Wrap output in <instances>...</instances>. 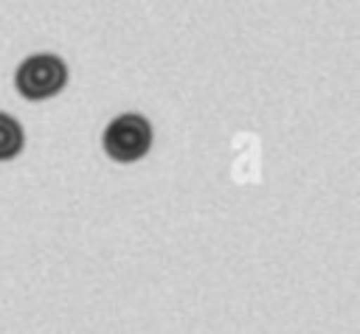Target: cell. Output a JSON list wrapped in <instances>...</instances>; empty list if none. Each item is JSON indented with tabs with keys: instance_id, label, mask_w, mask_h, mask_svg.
<instances>
[{
	"instance_id": "6da1fadb",
	"label": "cell",
	"mask_w": 360,
	"mask_h": 334,
	"mask_svg": "<svg viewBox=\"0 0 360 334\" xmlns=\"http://www.w3.org/2000/svg\"><path fill=\"white\" fill-rule=\"evenodd\" d=\"M68 84V65L56 53H31L14 73V87L28 101L53 98Z\"/></svg>"
},
{
	"instance_id": "7a4b0ae2",
	"label": "cell",
	"mask_w": 360,
	"mask_h": 334,
	"mask_svg": "<svg viewBox=\"0 0 360 334\" xmlns=\"http://www.w3.org/2000/svg\"><path fill=\"white\" fill-rule=\"evenodd\" d=\"M101 146L115 163H135L152 146V123L138 112H124L107 123Z\"/></svg>"
},
{
	"instance_id": "3957f363",
	"label": "cell",
	"mask_w": 360,
	"mask_h": 334,
	"mask_svg": "<svg viewBox=\"0 0 360 334\" xmlns=\"http://www.w3.org/2000/svg\"><path fill=\"white\" fill-rule=\"evenodd\" d=\"M22 143H25V132L20 121L11 118L8 112H0V163L14 160L22 152Z\"/></svg>"
}]
</instances>
